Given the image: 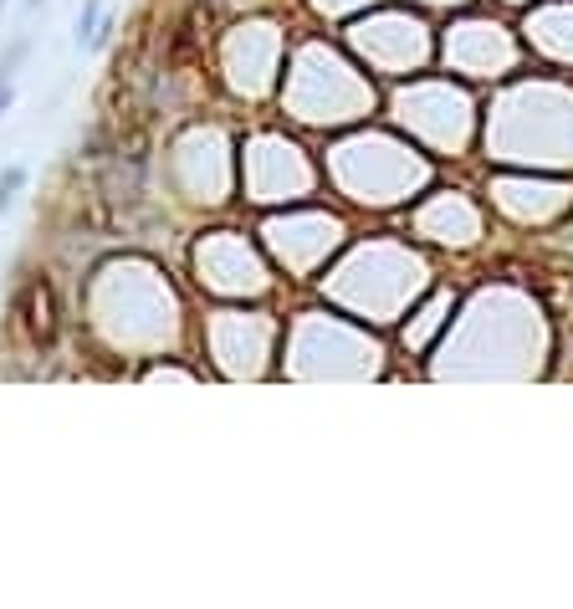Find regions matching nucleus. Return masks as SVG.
I'll return each mask as SVG.
<instances>
[{
	"mask_svg": "<svg viewBox=\"0 0 573 609\" xmlns=\"http://www.w3.org/2000/svg\"><path fill=\"white\" fill-rule=\"evenodd\" d=\"M26 52H31V36H16V41H11V47H6V52H0V87H6V82L16 77V67L26 62Z\"/></svg>",
	"mask_w": 573,
	"mask_h": 609,
	"instance_id": "f03ea898",
	"label": "nucleus"
},
{
	"mask_svg": "<svg viewBox=\"0 0 573 609\" xmlns=\"http://www.w3.org/2000/svg\"><path fill=\"white\" fill-rule=\"evenodd\" d=\"M98 26H103V0H87V6H82V16H77V47H93V41H98Z\"/></svg>",
	"mask_w": 573,
	"mask_h": 609,
	"instance_id": "f257e3e1",
	"label": "nucleus"
},
{
	"mask_svg": "<svg viewBox=\"0 0 573 609\" xmlns=\"http://www.w3.org/2000/svg\"><path fill=\"white\" fill-rule=\"evenodd\" d=\"M26 6H41V0H26Z\"/></svg>",
	"mask_w": 573,
	"mask_h": 609,
	"instance_id": "423d86ee",
	"label": "nucleus"
},
{
	"mask_svg": "<svg viewBox=\"0 0 573 609\" xmlns=\"http://www.w3.org/2000/svg\"><path fill=\"white\" fill-rule=\"evenodd\" d=\"M11 103H16V93H11V82H6V87H0V113H6Z\"/></svg>",
	"mask_w": 573,
	"mask_h": 609,
	"instance_id": "20e7f679",
	"label": "nucleus"
},
{
	"mask_svg": "<svg viewBox=\"0 0 573 609\" xmlns=\"http://www.w3.org/2000/svg\"><path fill=\"white\" fill-rule=\"evenodd\" d=\"M6 6H11V0H0V11H6Z\"/></svg>",
	"mask_w": 573,
	"mask_h": 609,
	"instance_id": "39448f33",
	"label": "nucleus"
},
{
	"mask_svg": "<svg viewBox=\"0 0 573 609\" xmlns=\"http://www.w3.org/2000/svg\"><path fill=\"white\" fill-rule=\"evenodd\" d=\"M21 185H26V169H21V164H11L6 174H0V210H6V205L16 200V190H21Z\"/></svg>",
	"mask_w": 573,
	"mask_h": 609,
	"instance_id": "7ed1b4c3",
	"label": "nucleus"
}]
</instances>
